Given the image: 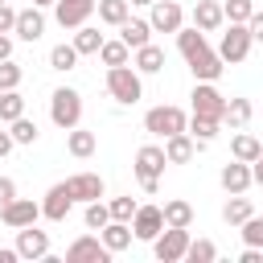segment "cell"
<instances>
[{
    "instance_id": "5bb4252c",
    "label": "cell",
    "mask_w": 263,
    "mask_h": 263,
    "mask_svg": "<svg viewBox=\"0 0 263 263\" xmlns=\"http://www.w3.org/2000/svg\"><path fill=\"white\" fill-rule=\"evenodd\" d=\"M70 205H74V193H70V185L62 181V185H53V189L45 193V201H41V214H45L49 222H66Z\"/></svg>"
},
{
    "instance_id": "7bdbcfd3",
    "label": "cell",
    "mask_w": 263,
    "mask_h": 263,
    "mask_svg": "<svg viewBox=\"0 0 263 263\" xmlns=\"http://www.w3.org/2000/svg\"><path fill=\"white\" fill-rule=\"evenodd\" d=\"M12 29H16V8L4 0L0 4V33H12Z\"/></svg>"
},
{
    "instance_id": "60d3db41",
    "label": "cell",
    "mask_w": 263,
    "mask_h": 263,
    "mask_svg": "<svg viewBox=\"0 0 263 263\" xmlns=\"http://www.w3.org/2000/svg\"><path fill=\"white\" fill-rule=\"evenodd\" d=\"M136 210H140V205H136L132 197H111V218H119V222H132V218H136Z\"/></svg>"
},
{
    "instance_id": "52a82bcc",
    "label": "cell",
    "mask_w": 263,
    "mask_h": 263,
    "mask_svg": "<svg viewBox=\"0 0 263 263\" xmlns=\"http://www.w3.org/2000/svg\"><path fill=\"white\" fill-rule=\"evenodd\" d=\"M193 115H205V119H226V99L214 82H197L193 86Z\"/></svg>"
},
{
    "instance_id": "6da1fadb",
    "label": "cell",
    "mask_w": 263,
    "mask_h": 263,
    "mask_svg": "<svg viewBox=\"0 0 263 263\" xmlns=\"http://www.w3.org/2000/svg\"><path fill=\"white\" fill-rule=\"evenodd\" d=\"M107 90H111V99L123 103V107L140 103V95H144L140 70H132V66H107Z\"/></svg>"
},
{
    "instance_id": "d6a6232c",
    "label": "cell",
    "mask_w": 263,
    "mask_h": 263,
    "mask_svg": "<svg viewBox=\"0 0 263 263\" xmlns=\"http://www.w3.org/2000/svg\"><path fill=\"white\" fill-rule=\"evenodd\" d=\"M99 21L119 29V25L127 21V0H99Z\"/></svg>"
},
{
    "instance_id": "2e32d148",
    "label": "cell",
    "mask_w": 263,
    "mask_h": 263,
    "mask_svg": "<svg viewBox=\"0 0 263 263\" xmlns=\"http://www.w3.org/2000/svg\"><path fill=\"white\" fill-rule=\"evenodd\" d=\"M66 185H70L74 201H99L103 197V177L99 173H74Z\"/></svg>"
},
{
    "instance_id": "ffe728a7",
    "label": "cell",
    "mask_w": 263,
    "mask_h": 263,
    "mask_svg": "<svg viewBox=\"0 0 263 263\" xmlns=\"http://www.w3.org/2000/svg\"><path fill=\"white\" fill-rule=\"evenodd\" d=\"M99 234H103V242H107V251H111V255H119V251H127V247H132V234H136V230H132L127 222H119V218H111V222H107V226H103Z\"/></svg>"
},
{
    "instance_id": "4dcf8cb0",
    "label": "cell",
    "mask_w": 263,
    "mask_h": 263,
    "mask_svg": "<svg viewBox=\"0 0 263 263\" xmlns=\"http://www.w3.org/2000/svg\"><path fill=\"white\" fill-rule=\"evenodd\" d=\"M66 148H70V156H90V152H95V132L70 127V136H66Z\"/></svg>"
},
{
    "instance_id": "cb8c5ba5",
    "label": "cell",
    "mask_w": 263,
    "mask_h": 263,
    "mask_svg": "<svg viewBox=\"0 0 263 263\" xmlns=\"http://www.w3.org/2000/svg\"><path fill=\"white\" fill-rule=\"evenodd\" d=\"M230 156H234V160H247V164H251V160H259V156H263V144H259L255 136L238 132V136L230 140Z\"/></svg>"
},
{
    "instance_id": "44dd1931",
    "label": "cell",
    "mask_w": 263,
    "mask_h": 263,
    "mask_svg": "<svg viewBox=\"0 0 263 263\" xmlns=\"http://www.w3.org/2000/svg\"><path fill=\"white\" fill-rule=\"evenodd\" d=\"M222 21H226V12H222L218 0H197V8H193V25H197L201 33H214Z\"/></svg>"
},
{
    "instance_id": "603a6c76",
    "label": "cell",
    "mask_w": 263,
    "mask_h": 263,
    "mask_svg": "<svg viewBox=\"0 0 263 263\" xmlns=\"http://www.w3.org/2000/svg\"><path fill=\"white\" fill-rule=\"evenodd\" d=\"M177 49H181V53H185V62H189V58H197V53H201V49H210V45H205V33L193 25V29H177Z\"/></svg>"
},
{
    "instance_id": "4fadbf2b",
    "label": "cell",
    "mask_w": 263,
    "mask_h": 263,
    "mask_svg": "<svg viewBox=\"0 0 263 263\" xmlns=\"http://www.w3.org/2000/svg\"><path fill=\"white\" fill-rule=\"evenodd\" d=\"M53 8H58V25H62V29H78V25L90 21V12H95L99 4H95V0H58Z\"/></svg>"
},
{
    "instance_id": "f35d334b",
    "label": "cell",
    "mask_w": 263,
    "mask_h": 263,
    "mask_svg": "<svg viewBox=\"0 0 263 263\" xmlns=\"http://www.w3.org/2000/svg\"><path fill=\"white\" fill-rule=\"evenodd\" d=\"M111 222V205H103V201H86V226L90 230H103Z\"/></svg>"
},
{
    "instance_id": "277c9868",
    "label": "cell",
    "mask_w": 263,
    "mask_h": 263,
    "mask_svg": "<svg viewBox=\"0 0 263 263\" xmlns=\"http://www.w3.org/2000/svg\"><path fill=\"white\" fill-rule=\"evenodd\" d=\"M152 251H156L160 263H181L185 251H189V226H164L152 238Z\"/></svg>"
},
{
    "instance_id": "5b68a950",
    "label": "cell",
    "mask_w": 263,
    "mask_h": 263,
    "mask_svg": "<svg viewBox=\"0 0 263 263\" xmlns=\"http://www.w3.org/2000/svg\"><path fill=\"white\" fill-rule=\"evenodd\" d=\"M144 127L152 132V136H177V132H189V119H185V111L181 107H152L148 115H144Z\"/></svg>"
},
{
    "instance_id": "816d5d0a",
    "label": "cell",
    "mask_w": 263,
    "mask_h": 263,
    "mask_svg": "<svg viewBox=\"0 0 263 263\" xmlns=\"http://www.w3.org/2000/svg\"><path fill=\"white\" fill-rule=\"evenodd\" d=\"M127 4H140V8H152L156 0H127Z\"/></svg>"
},
{
    "instance_id": "ee69618b",
    "label": "cell",
    "mask_w": 263,
    "mask_h": 263,
    "mask_svg": "<svg viewBox=\"0 0 263 263\" xmlns=\"http://www.w3.org/2000/svg\"><path fill=\"white\" fill-rule=\"evenodd\" d=\"M12 197H16V181L12 177H0V205H8Z\"/></svg>"
},
{
    "instance_id": "7402d4cb",
    "label": "cell",
    "mask_w": 263,
    "mask_h": 263,
    "mask_svg": "<svg viewBox=\"0 0 263 263\" xmlns=\"http://www.w3.org/2000/svg\"><path fill=\"white\" fill-rule=\"evenodd\" d=\"M132 66H136L140 74H160V70H164V49L148 41V45L136 49V62H132Z\"/></svg>"
},
{
    "instance_id": "f1b7e54d",
    "label": "cell",
    "mask_w": 263,
    "mask_h": 263,
    "mask_svg": "<svg viewBox=\"0 0 263 263\" xmlns=\"http://www.w3.org/2000/svg\"><path fill=\"white\" fill-rule=\"evenodd\" d=\"M127 53H132V45L119 37V41H103V49H99V58H103V66H127Z\"/></svg>"
},
{
    "instance_id": "f6af8a7d",
    "label": "cell",
    "mask_w": 263,
    "mask_h": 263,
    "mask_svg": "<svg viewBox=\"0 0 263 263\" xmlns=\"http://www.w3.org/2000/svg\"><path fill=\"white\" fill-rule=\"evenodd\" d=\"M247 29H251V37H255V41H263V12H251Z\"/></svg>"
},
{
    "instance_id": "7dc6e473",
    "label": "cell",
    "mask_w": 263,
    "mask_h": 263,
    "mask_svg": "<svg viewBox=\"0 0 263 263\" xmlns=\"http://www.w3.org/2000/svg\"><path fill=\"white\" fill-rule=\"evenodd\" d=\"M12 144H16V140H12V132H0V160L12 152Z\"/></svg>"
},
{
    "instance_id": "4316f807",
    "label": "cell",
    "mask_w": 263,
    "mask_h": 263,
    "mask_svg": "<svg viewBox=\"0 0 263 263\" xmlns=\"http://www.w3.org/2000/svg\"><path fill=\"white\" fill-rule=\"evenodd\" d=\"M251 214H255V210H251V201H247L242 193H234V197H230V201L222 205V218H226L230 226H242V222H247Z\"/></svg>"
},
{
    "instance_id": "ba28073f",
    "label": "cell",
    "mask_w": 263,
    "mask_h": 263,
    "mask_svg": "<svg viewBox=\"0 0 263 263\" xmlns=\"http://www.w3.org/2000/svg\"><path fill=\"white\" fill-rule=\"evenodd\" d=\"M0 218H4L8 230H21V226H33V222L41 218V205L29 201V197H12L8 205H0Z\"/></svg>"
},
{
    "instance_id": "ac0fdd59",
    "label": "cell",
    "mask_w": 263,
    "mask_h": 263,
    "mask_svg": "<svg viewBox=\"0 0 263 263\" xmlns=\"http://www.w3.org/2000/svg\"><path fill=\"white\" fill-rule=\"evenodd\" d=\"M193 152H197V140H193L189 132H177V136L164 140V156H168V164H189Z\"/></svg>"
},
{
    "instance_id": "3957f363",
    "label": "cell",
    "mask_w": 263,
    "mask_h": 263,
    "mask_svg": "<svg viewBox=\"0 0 263 263\" xmlns=\"http://www.w3.org/2000/svg\"><path fill=\"white\" fill-rule=\"evenodd\" d=\"M164 164H168V156H164V148H156V144H144L140 152H136V177H140V185L148 189V193H156V185H160V173H164Z\"/></svg>"
},
{
    "instance_id": "83f0119b",
    "label": "cell",
    "mask_w": 263,
    "mask_h": 263,
    "mask_svg": "<svg viewBox=\"0 0 263 263\" xmlns=\"http://www.w3.org/2000/svg\"><path fill=\"white\" fill-rule=\"evenodd\" d=\"M164 226H193V205L189 201H164Z\"/></svg>"
},
{
    "instance_id": "1f68e13d",
    "label": "cell",
    "mask_w": 263,
    "mask_h": 263,
    "mask_svg": "<svg viewBox=\"0 0 263 263\" xmlns=\"http://www.w3.org/2000/svg\"><path fill=\"white\" fill-rule=\"evenodd\" d=\"M25 115V99L16 90H0V123H12Z\"/></svg>"
},
{
    "instance_id": "f546056e",
    "label": "cell",
    "mask_w": 263,
    "mask_h": 263,
    "mask_svg": "<svg viewBox=\"0 0 263 263\" xmlns=\"http://www.w3.org/2000/svg\"><path fill=\"white\" fill-rule=\"evenodd\" d=\"M218 127H222V119H205V115H193V119H189V136H193L197 144H210V140L218 136Z\"/></svg>"
},
{
    "instance_id": "30bf717a",
    "label": "cell",
    "mask_w": 263,
    "mask_h": 263,
    "mask_svg": "<svg viewBox=\"0 0 263 263\" xmlns=\"http://www.w3.org/2000/svg\"><path fill=\"white\" fill-rule=\"evenodd\" d=\"M16 251H21V259H45L49 255V234L37 230V222L33 226H21L16 230Z\"/></svg>"
},
{
    "instance_id": "d6986e66",
    "label": "cell",
    "mask_w": 263,
    "mask_h": 263,
    "mask_svg": "<svg viewBox=\"0 0 263 263\" xmlns=\"http://www.w3.org/2000/svg\"><path fill=\"white\" fill-rule=\"evenodd\" d=\"M251 185H255V177H251V164L247 160H234V164L222 168V189L226 193H247Z\"/></svg>"
},
{
    "instance_id": "e0dca14e",
    "label": "cell",
    "mask_w": 263,
    "mask_h": 263,
    "mask_svg": "<svg viewBox=\"0 0 263 263\" xmlns=\"http://www.w3.org/2000/svg\"><path fill=\"white\" fill-rule=\"evenodd\" d=\"M21 41H37L41 33H45V16H41V8L33 4V8H21L16 12V29H12Z\"/></svg>"
},
{
    "instance_id": "74e56055",
    "label": "cell",
    "mask_w": 263,
    "mask_h": 263,
    "mask_svg": "<svg viewBox=\"0 0 263 263\" xmlns=\"http://www.w3.org/2000/svg\"><path fill=\"white\" fill-rule=\"evenodd\" d=\"M37 136H41V132H37L33 119H25V115L12 119V140H16V144H37Z\"/></svg>"
},
{
    "instance_id": "7c38bea8",
    "label": "cell",
    "mask_w": 263,
    "mask_h": 263,
    "mask_svg": "<svg viewBox=\"0 0 263 263\" xmlns=\"http://www.w3.org/2000/svg\"><path fill=\"white\" fill-rule=\"evenodd\" d=\"M132 230H136V238L152 242V238L164 230V210H160V205H140L136 218H132Z\"/></svg>"
},
{
    "instance_id": "f907efd6",
    "label": "cell",
    "mask_w": 263,
    "mask_h": 263,
    "mask_svg": "<svg viewBox=\"0 0 263 263\" xmlns=\"http://www.w3.org/2000/svg\"><path fill=\"white\" fill-rule=\"evenodd\" d=\"M16 259H21V251H16V247H12V251H4V247H0V263H16Z\"/></svg>"
},
{
    "instance_id": "b9f144b4",
    "label": "cell",
    "mask_w": 263,
    "mask_h": 263,
    "mask_svg": "<svg viewBox=\"0 0 263 263\" xmlns=\"http://www.w3.org/2000/svg\"><path fill=\"white\" fill-rule=\"evenodd\" d=\"M242 238H247V247H263V218H247L242 222Z\"/></svg>"
},
{
    "instance_id": "8d00e7d4",
    "label": "cell",
    "mask_w": 263,
    "mask_h": 263,
    "mask_svg": "<svg viewBox=\"0 0 263 263\" xmlns=\"http://www.w3.org/2000/svg\"><path fill=\"white\" fill-rule=\"evenodd\" d=\"M251 119V103L247 99H226V123L230 127H242Z\"/></svg>"
},
{
    "instance_id": "c3c4849f",
    "label": "cell",
    "mask_w": 263,
    "mask_h": 263,
    "mask_svg": "<svg viewBox=\"0 0 263 263\" xmlns=\"http://www.w3.org/2000/svg\"><path fill=\"white\" fill-rule=\"evenodd\" d=\"M4 58H12V37H8V33H0V62H4Z\"/></svg>"
},
{
    "instance_id": "d4e9b609",
    "label": "cell",
    "mask_w": 263,
    "mask_h": 263,
    "mask_svg": "<svg viewBox=\"0 0 263 263\" xmlns=\"http://www.w3.org/2000/svg\"><path fill=\"white\" fill-rule=\"evenodd\" d=\"M148 33H152V25H148V21H132V16H127V21L119 25V37H123V41H127L132 49L148 45Z\"/></svg>"
},
{
    "instance_id": "bcb514c9",
    "label": "cell",
    "mask_w": 263,
    "mask_h": 263,
    "mask_svg": "<svg viewBox=\"0 0 263 263\" xmlns=\"http://www.w3.org/2000/svg\"><path fill=\"white\" fill-rule=\"evenodd\" d=\"M242 263H263V247H247L242 251Z\"/></svg>"
},
{
    "instance_id": "7a4b0ae2",
    "label": "cell",
    "mask_w": 263,
    "mask_h": 263,
    "mask_svg": "<svg viewBox=\"0 0 263 263\" xmlns=\"http://www.w3.org/2000/svg\"><path fill=\"white\" fill-rule=\"evenodd\" d=\"M49 119L58 123V127H78V119H82V95L78 90H70V86H58L53 95H49Z\"/></svg>"
},
{
    "instance_id": "9a60e30c",
    "label": "cell",
    "mask_w": 263,
    "mask_h": 263,
    "mask_svg": "<svg viewBox=\"0 0 263 263\" xmlns=\"http://www.w3.org/2000/svg\"><path fill=\"white\" fill-rule=\"evenodd\" d=\"M189 70H193L197 82H218V78H222V53L201 49L197 58H189Z\"/></svg>"
},
{
    "instance_id": "9c48e42d",
    "label": "cell",
    "mask_w": 263,
    "mask_h": 263,
    "mask_svg": "<svg viewBox=\"0 0 263 263\" xmlns=\"http://www.w3.org/2000/svg\"><path fill=\"white\" fill-rule=\"evenodd\" d=\"M111 259V251H107V242L103 238H74L70 247H66V263H107Z\"/></svg>"
},
{
    "instance_id": "d590c367",
    "label": "cell",
    "mask_w": 263,
    "mask_h": 263,
    "mask_svg": "<svg viewBox=\"0 0 263 263\" xmlns=\"http://www.w3.org/2000/svg\"><path fill=\"white\" fill-rule=\"evenodd\" d=\"M222 12H226V21L247 25V21H251V12H255V0H226V4H222Z\"/></svg>"
},
{
    "instance_id": "681fc988",
    "label": "cell",
    "mask_w": 263,
    "mask_h": 263,
    "mask_svg": "<svg viewBox=\"0 0 263 263\" xmlns=\"http://www.w3.org/2000/svg\"><path fill=\"white\" fill-rule=\"evenodd\" d=\"M251 177H255V185H263V156L251 160Z\"/></svg>"
},
{
    "instance_id": "ab89813d",
    "label": "cell",
    "mask_w": 263,
    "mask_h": 263,
    "mask_svg": "<svg viewBox=\"0 0 263 263\" xmlns=\"http://www.w3.org/2000/svg\"><path fill=\"white\" fill-rule=\"evenodd\" d=\"M16 86H21V66L12 58H4L0 62V90H16Z\"/></svg>"
},
{
    "instance_id": "8fae6325",
    "label": "cell",
    "mask_w": 263,
    "mask_h": 263,
    "mask_svg": "<svg viewBox=\"0 0 263 263\" xmlns=\"http://www.w3.org/2000/svg\"><path fill=\"white\" fill-rule=\"evenodd\" d=\"M181 21H185V12H181V4H177V0H156V4H152L148 25H152L156 33H177V29H181Z\"/></svg>"
},
{
    "instance_id": "e575fe53",
    "label": "cell",
    "mask_w": 263,
    "mask_h": 263,
    "mask_svg": "<svg viewBox=\"0 0 263 263\" xmlns=\"http://www.w3.org/2000/svg\"><path fill=\"white\" fill-rule=\"evenodd\" d=\"M49 66H53V70H74V66H78L74 41H70V45H53V49H49Z\"/></svg>"
},
{
    "instance_id": "db71d44e",
    "label": "cell",
    "mask_w": 263,
    "mask_h": 263,
    "mask_svg": "<svg viewBox=\"0 0 263 263\" xmlns=\"http://www.w3.org/2000/svg\"><path fill=\"white\" fill-rule=\"evenodd\" d=\"M0 4H4V0H0Z\"/></svg>"
},
{
    "instance_id": "8992f818",
    "label": "cell",
    "mask_w": 263,
    "mask_h": 263,
    "mask_svg": "<svg viewBox=\"0 0 263 263\" xmlns=\"http://www.w3.org/2000/svg\"><path fill=\"white\" fill-rule=\"evenodd\" d=\"M251 41H255V37H251V29L230 21V29H226V33H222V41H218L222 62H230V66H234V62H242V58L251 53Z\"/></svg>"
},
{
    "instance_id": "f5cc1de1",
    "label": "cell",
    "mask_w": 263,
    "mask_h": 263,
    "mask_svg": "<svg viewBox=\"0 0 263 263\" xmlns=\"http://www.w3.org/2000/svg\"><path fill=\"white\" fill-rule=\"evenodd\" d=\"M33 4H37V8H45V4H58V0H33Z\"/></svg>"
},
{
    "instance_id": "484cf974",
    "label": "cell",
    "mask_w": 263,
    "mask_h": 263,
    "mask_svg": "<svg viewBox=\"0 0 263 263\" xmlns=\"http://www.w3.org/2000/svg\"><path fill=\"white\" fill-rule=\"evenodd\" d=\"M103 41H107V37H103L99 29H90V25H78V33H74V49H78V53H99Z\"/></svg>"
},
{
    "instance_id": "836d02e7",
    "label": "cell",
    "mask_w": 263,
    "mask_h": 263,
    "mask_svg": "<svg viewBox=\"0 0 263 263\" xmlns=\"http://www.w3.org/2000/svg\"><path fill=\"white\" fill-rule=\"evenodd\" d=\"M185 259H189V263H214V259H218V247H214L210 238H189Z\"/></svg>"
}]
</instances>
